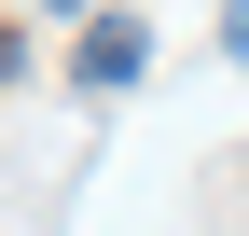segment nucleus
<instances>
[{"instance_id": "nucleus-1", "label": "nucleus", "mask_w": 249, "mask_h": 236, "mask_svg": "<svg viewBox=\"0 0 249 236\" xmlns=\"http://www.w3.org/2000/svg\"><path fill=\"white\" fill-rule=\"evenodd\" d=\"M70 70L97 83V98H124V83L152 70V28H139V14H97V28H83V56H70Z\"/></svg>"}, {"instance_id": "nucleus-2", "label": "nucleus", "mask_w": 249, "mask_h": 236, "mask_svg": "<svg viewBox=\"0 0 249 236\" xmlns=\"http://www.w3.org/2000/svg\"><path fill=\"white\" fill-rule=\"evenodd\" d=\"M222 56H235V70H249V0H222Z\"/></svg>"}, {"instance_id": "nucleus-3", "label": "nucleus", "mask_w": 249, "mask_h": 236, "mask_svg": "<svg viewBox=\"0 0 249 236\" xmlns=\"http://www.w3.org/2000/svg\"><path fill=\"white\" fill-rule=\"evenodd\" d=\"M42 14H97V0H42Z\"/></svg>"}]
</instances>
